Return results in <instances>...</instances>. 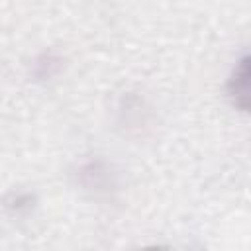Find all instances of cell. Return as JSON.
<instances>
[{
  "mask_svg": "<svg viewBox=\"0 0 251 251\" xmlns=\"http://www.w3.org/2000/svg\"><path fill=\"white\" fill-rule=\"evenodd\" d=\"M78 178H80V184L86 190H92L96 194L110 192V188L114 186L112 171L102 161H90V163L82 165L80 171H78Z\"/></svg>",
  "mask_w": 251,
  "mask_h": 251,
  "instance_id": "7a4b0ae2",
  "label": "cell"
},
{
  "mask_svg": "<svg viewBox=\"0 0 251 251\" xmlns=\"http://www.w3.org/2000/svg\"><path fill=\"white\" fill-rule=\"evenodd\" d=\"M226 94L237 110L247 112L249 108V57L247 55H243L235 63L233 71L229 73V78L226 82Z\"/></svg>",
  "mask_w": 251,
  "mask_h": 251,
  "instance_id": "6da1fadb",
  "label": "cell"
},
{
  "mask_svg": "<svg viewBox=\"0 0 251 251\" xmlns=\"http://www.w3.org/2000/svg\"><path fill=\"white\" fill-rule=\"evenodd\" d=\"M8 208H12L14 212H24V210H29L33 206V196L29 192H18V194H10L8 202H6Z\"/></svg>",
  "mask_w": 251,
  "mask_h": 251,
  "instance_id": "3957f363",
  "label": "cell"
}]
</instances>
